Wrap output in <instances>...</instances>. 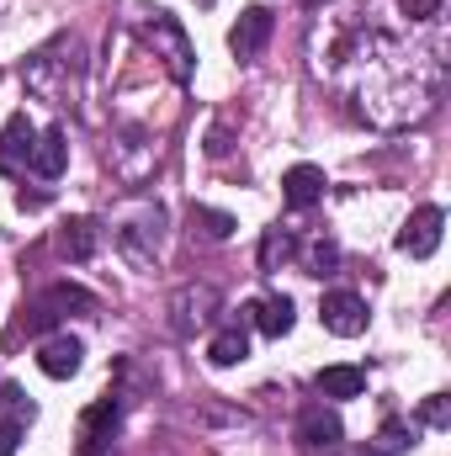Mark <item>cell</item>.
Wrapping results in <instances>:
<instances>
[{"mask_svg":"<svg viewBox=\"0 0 451 456\" xmlns=\"http://www.w3.org/2000/svg\"><path fill=\"white\" fill-rule=\"evenodd\" d=\"M64 314H96V297H91L86 287H75V281H59V287H48V292L32 303L27 330H32V335H43V330H48V324H59Z\"/></svg>","mask_w":451,"mask_h":456,"instance_id":"obj_1","label":"cell"},{"mask_svg":"<svg viewBox=\"0 0 451 456\" xmlns=\"http://www.w3.org/2000/svg\"><path fill=\"white\" fill-rule=\"evenodd\" d=\"M144 37L165 53V69L186 86L192 80V43H186V32H181V21L176 16H165V11H154V21L144 27Z\"/></svg>","mask_w":451,"mask_h":456,"instance_id":"obj_2","label":"cell"},{"mask_svg":"<svg viewBox=\"0 0 451 456\" xmlns=\"http://www.w3.org/2000/svg\"><path fill=\"white\" fill-rule=\"evenodd\" d=\"M441 228H447V213H441V208H414L409 224L398 228V249H404L409 260H425V255L441 249Z\"/></svg>","mask_w":451,"mask_h":456,"instance_id":"obj_3","label":"cell"},{"mask_svg":"<svg viewBox=\"0 0 451 456\" xmlns=\"http://www.w3.org/2000/svg\"><path fill=\"white\" fill-rule=\"evenodd\" d=\"M319 324H324L330 335H340V340H356V335L366 330V303H361L356 292H324Z\"/></svg>","mask_w":451,"mask_h":456,"instance_id":"obj_4","label":"cell"},{"mask_svg":"<svg viewBox=\"0 0 451 456\" xmlns=\"http://www.w3.org/2000/svg\"><path fill=\"white\" fill-rule=\"evenodd\" d=\"M32 143H37V127L27 122V112H11V122L0 127V175H21L32 159Z\"/></svg>","mask_w":451,"mask_h":456,"instance_id":"obj_5","label":"cell"},{"mask_svg":"<svg viewBox=\"0 0 451 456\" xmlns=\"http://www.w3.org/2000/svg\"><path fill=\"white\" fill-rule=\"evenodd\" d=\"M271 27H276V21H271V11H266V5H244V11H239V21L228 27V48H234L239 59H255V53L271 43Z\"/></svg>","mask_w":451,"mask_h":456,"instance_id":"obj_6","label":"cell"},{"mask_svg":"<svg viewBox=\"0 0 451 456\" xmlns=\"http://www.w3.org/2000/svg\"><path fill=\"white\" fill-rule=\"evenodd\" d=\"M170 324H176V335H197V330H208L213 324V314H218V292L213 287H186L176 303H170Z\"/></svg>","mask_w":451,"mask_h":456,"instance_id":"obj_7","label":"cell"},{"mask_svg":"<svg viewBox=\"0 0 451 456\" xmlns=\"http://www.w3.org/2000/svg\"><path fill=\"white\" fill-rule=\"evenodd\" d=\"M345 441V425H340L335 409H324V403H314V409H303L298 414V446L303 452H330Z\"/></svg>","mask_w":451,"mask_h":456,"instance_id":"obj_8","label":"cell"},{"mask_svg":"<svg viewBox=\"0 0 451 456\" xmlns=\"http://www.w3.org/2000/svg\"><path fill=\"white\" fill-rule=\"evenodd\" d=\"M64 165H70V133H64V127H43V133H37V143H32L27 170H32V175H43V181H59V175H64Z\"/></svg>","mask_w":451,"mask_h":456,"instance_id":"obj_9","label":"cell"},{"mask_svg":"<svg viewBox=\"0 0 451 456\" xmlns=\"http://www.w3.org/2000/svg\"><path fill=\"white\" fill-rule=\"evenodd\" d=\"M80 361H86V345L75 340V335H48V340L37 345V366H43V377H53V382L75 377Z\"/></svg>","mask_w":451,"mask_h":456,"instance_id":"obj_10","label":"cell"},{"mask_svg":"<svg viewBox=\"0 0 451 456\" xmlns=\"http://www.w3.org/2000/svg\"><path fill=\"white\" fill-rule=\"evenodd\" d=\"M319 197H324V170H319V165H292V170L282 175V202H287L292 213H308Z\"/></svg>","mask_w":451,"mask_h":456,"instance_id":"obj_11","label":"cell"},{"mask_svg":"<svg viewBox=\"0 0 451 456\" xmlns=\"http://www.w3.org/2000/svg\"><path fill=\"white\" fill-rule=\"evenodd\" d=\"M244 319H250L266 340H282V335L292 330V297H282V292H276V297H260V303L244 308Z\"/></svg>","mask_w":451,"mask_h":456,"instance_id":"obj_12","label":"cell"},{"mask_svg":"<svg viewBox=\"0 0 451 456\" xmlns=\"http://www.w3.org/2000/svg\"><path fill=\"white\" fill-rule=\"evenodd\" d=\"M96 244H102V228L91 224V218H70V224L59 228V249H64L70 260H91Z\"/></svg>","mask_w":451,"mask_h":456,"instance_id":"obj_13","label":"cell"},{"mask_svg":"<svg viewBox=\"0 0 451 456\" xmlns=\"http://www.w3.org/2000/svg\"><path fill=\"white\" fill-rule=\"evenodd\" d=\"M319 393L324 398H361L366 393V371L361 366H324L319 371Z\"/></svg>","mask_w":451,"mask_h":456,"instance_id":"obj_14","label":"cell"},{"mask_svg":"<svg viewBox=\"0 0 451 456\" xmlns=\"http://www.w3.org/2000/svg\"><path fill=\"white\" fill-rule=\"evenodd\" d=\"M292 255H298V239H292L287 228H271V233L260 239V271H282Z\"/></svg>","mask_w":451,"mask_h":456,"instance_id":"obj_15","label":"cell"},{"mask_svg":"<svg viewBox=\"0 0 451 456\" xmlns=\"http://www.w3.org/2000/svg\"><path fill=\"white\" fill-rule=\"evenodd\" d=\"M250 355V340H244V330H218L213 345H208V361L213 366H239Z\"/></svg>","mask_w":451,"mask_h":456,"instance_id":"obj_16","label":"cell"},{"mask_svg":"<svg viewBox=\"0 0 451 456\" xmlns=\"http://www.w3.org/2000/svg\"><path fill=\"white\" fill-rule=\"evenodd\" d=\"M80 430H86V441L96 446V441H112V430H117V398H102L86 419H80Z\"/></svg>","mask_w":451,"mask_h":456,"instance_id":"obj_17","label":"cell"},{"mask_svg":"<svg viewBox=\"0 0 451 456\" xmlns=\"http://www.w3.org/2000/svg\"><path fill=\"white\" fill-rule=\"evenodd\" d=\"M197 228H202V239H208V244H224L239 224H234L228 213H213V208H192V233H197Z\"/></svg>","mask_w":451,"mask_h":456,"instance_id":"obj_18","label":"cell"},{"mask_svg":"<svg viewBox=\"0 0 451 456\" xmlns=\"http://www.w3.org/2000/svg\"><path fill=\"white\" fill-rule=\"evenodd\" d=\"M404 452H409V425H404V419H388L382 436H377V446L366 456H404Z\"/></svg>","mask_w":451,"mask_h":456,"instance_id":"obj_19","label":"cell"},{"mask_svg":"<svg viewBox=\"0 0 451 456\" xmlns=\"http://www.w3.org/2000/svg\"><path fill=\"white\" fill-rule=\"evenodd\" d=\"M335 265H340V249L330 244V239H319V244L308 249V271H314V276H324V271H335Z\"/></svg>","mask_w":451,"mask_h":456,"instance_id":"obj_20","label":"cell"},{"mask_svg":"<svg viewBox=\"0 0 451 456\" xmlns=\"http://www.w3.org/2000/svg\"><path fill=\"white\" fill-rule=\"evenodd\" d=\"M0 398H5V409H11V425H27V419H32V403L21 398V387H16V382H5V387H0Z\"/></svg>","mask_w":451,"mask_h":456,"instance_id":"obj_21","label":"cell"},{"mask_svg":"<svg viewBox=\"0 0 451 456\" xmlns=\"http://www.w3.org/2000/svg\"><path fill=\"white\" fill-rule=\"evenodd\" d=\"M441 5H447V0H398V11H404L409 21H436Z\"/></svg>","mask_w":451,"mask_h":456,"instance_id":"obj_22","label":"cell"},{"mask_svg":"<svg viewBox=\"0 0 451 456\" xmlns=\"http://www.w3.org/2000/svg\"><path fill=\"white\" fill-rule=\"evenodd\" d=\"M420 419H425V425H436V430H441V425H451V403H447V393H436V398H425V409H420Z\"/></svg>","mask_w":451,"mask_h":456,"instance_id":"obj_23","label":"cell"},{"mask_svg":"<svg viewBox=\"0 0 451 456\" xmlns=\"http://www.w3.org/2000/svg\"><path fill=\"white\" fill-rule=\"evenodd\" d=\"M16 441H21V425H11V419H5V425H0V456L16 452Z\"/></svg>","mask_w":451,"mask_h":456,"instance_id":"obj_24","label":"cell"},{"mask_svg":"<svg viewBox=\"0 0 451 456\" xmlns=\"http://www.w3.org/2000/svg\"><path fill=\"white\" fill-rule=\"evenodd\" d=\"M324 456H340V446H330V452H324Z\"/></svg>","mask_w":451,"mask_h":456,"instance_id":"obj_25","label":"cell"},{"mask_svg":"<svg viewBox=\"0 0 451 456\" xmlns=\"http://www.w3.org/2000/svg\"><path fill=\"white\" fill-rule=\"evenodd\" d=\"M308 5H324V0H308Z\"/></svg>","mask_w":451,"mask_h":456,"instance_id":"obj_26","label":"cell"}]
</instances>
